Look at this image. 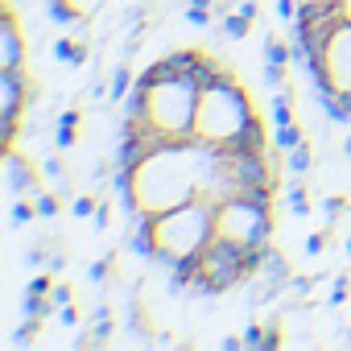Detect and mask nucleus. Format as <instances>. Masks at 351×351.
<instances>
[{
    "label": "nucleus",
    "mask_w": 351,
    "mask_h": 351,
    "mask_svg": "<svg viewBox=\"0 0 351 351\" xmlns=\"http://www.w3.org/2000/svg\"><path fill=\"white\" fill-rule=\"evenodd\" d=\"M302 141H306V136L298 132V124H281V128H277V145H281L285 153H289L293 145H302Z\"/></svg>",
    "instance_id": "4be33fe9"
},
{
    "label": "nucleus",
    "mask_w": 351,
    "mask_h": 351,
    "mask_svg": "<svg viewBox=\"0 0 351 351\" xmlns=\"http://www.w3.org/2000/svg\"><path fill=\"white\" fill-rule=\"evenodd\" d=\"M215 232L228 236V240H236L240 248L269 244V236H273V191L256 186V191L223 199L215 207Z\"/></svg>",
    "instance_id": "20e7f679"
},
{
    "label": "nucleus",
    "mask_w": 351,
    "mask_h": 351,
    "mask_svg": "<svg viewBox=\"0 0 351 351\" xmlns=\"http://www.w3.org/2000/svg\"><path fill=\"white\" fill-rule=\"evenodd\" d=\"M46 5H50V17H54L58 25H83V17L75 13L71 0H46Z\"/></svg>",
    "instance_id": "6ab92c4d"
},
{
    "label": "nucleus",
    "mask_w": 351,
    "mask_h": 351,
    "mask_svg": "<svg viewBox=\"0 0 351 351\" xmlns=\"http://www.w3.org/2000/svg\"><path fill=\"white\" fill-rule=\"evenodd\" d=\"M50 289H54L50 277H34V281H29V293H50Z\"/></svg>",
    "instance_id": "e433bc0d"
},
{
    "label": "nucleus",
    "mask_w": 351,
    "mask_h": 351,
    "mask_svg": "<svg viewBox=\"0 0 351 351\" xmlns=\"http://www.w3.org/2000/svg\"><path fill=\"white\" fill-rule=\"evenodd\" d=\"M95 211H99V203H95L91 195H79V199H75V215H83V219H91Z\"/></svg>",
    "instance_id": "cd10ccee"
},
{
    "label": "nucleus",
    "mask_w": 351,
    "mask_h": 351,
    "mask_svg": "<svg viewBox=\"0 0 351 351\" xmlns=\"http://www.w3.org/2000/svg\"><path fill=\"white\" fill-rule=\"evenodd\" d=\"M343 153H347V157H351V136H347V145H343Z\"/></svg>",
    "instance_id": "a19ab883"
},
{
    "label": "nucleus",
    "mask_w": 351,
    "mask_h": 351,
    "mask_svg": "<svg viewBox=\"0 0 351 351\" xmlns=\"http://www.w3.org/2000/svg\"><path fill=\"white\" fill-rule=\"evenodd\" d=\"M58 128H79V112H62V120H58Z\"/></svg>",
    "instance_id": "58836bf2"
},
{
    "label": "nucleus",
    "mask_w": 351,
    "mask_h": 351,
    "mask_svg": "<svg viewBox=\"0 0 351 351\" xmlns=\"http://www.w3.org/2000/svg\"><path fill=\"white\" fill-rule=\"evenodd\" d=\"M136 207L161 215L191 199H199V136H178L173 145L149 153L132 169Z\"/></svg>",
    "instance_id": "f257e3e1"
},
{
    "label": "nucleus",
    "mask_w": 351,
    "mask_h": 351,
    "mask_svg": "<svg viewBox=\"0 0 351 351\" xmlns=\"http://www.w3.org/2000/svg\"><path fill=\"white\" fill-rule=\"evenodd\" d=\"M42 173H46L54 186H66V173H62V161H58V157H46V161H42Z\"/></svg>",
    "instance_id": "393cba45"
},
{
    "label": "nucleus",
    "mask_w": 351,
    "mask_h": 351,
    "mask_svg": "<svg viewBox=\"0 0 351 351\" xmlns=\"http://www.w3.org/2000/svg\"><path fill=\"white\" fill-rule=\"evenodd\" d=\"M252 116H256V108H252L248 91H244V87L236 83V75H232V79H223V83H215V87L203 91L199 116H195V136H199L203 145L223 149Z\"/></svg>",
    "instance_id": "7ed1b4c3"
},
{
    "label": "nucleus",
    "mask_w": 351,
    "mask_h": 351,
    "mask_svg": "<svg viewBox=\"0 0 351 351\" xmlns=\"http://www.w3.org/2000/svg\"><path fill=\"white\" fill-rule=\"evenodd\" d=\"M169 62L178 66V75H191V71L203 62V54H199L195 46H182V50H169Z\"/></svg>",
    "instance_id": "a211bd4d"
},
{
    "label": "nucleus",
    "mask_w": 351,
    "mask_h": 351,
    "mask_svg": "<svg viewBox=\"0 0 351 351\" xmlns=\"http://www.w3.org/2000/svg\"><path fill=\"white\" fill-rule=\"evenodd\" d=\"M173 75H178V66H173V62H169V54H165V58L149 62V66H145L132 83H136V87H145V91H153L157 83H165V79H173Z\"/></svg>",
    "instance_id": "ddd939ff"
},
{
    "label": "nucleus",
    "mask_w": 351,
    "mask_h": 351,
    "mask_svg": "<svg viewBox=\"0 0 351 351\" xmlns=\"http://www.w3.org/2000/svg\"><path fill=\"white\" fill-rule=\"evenodd\" d=\"M347 211H351V207H347Z\"/></svg>",
    "instance_id": "37998d69"
},
{
    "label": "nucleus",
    "mask_w": 351,
    "mask_h": 351,
    "mask_svg": "<svg viewBox=\"0 0 351 351\" xmlns=\"http://www.w3.org/2000/svg\"><path fill=\"white\" fill-rule=\"evenodd\" d=\"M199 99H203V91L191 75H173L149 91V124H157L169 136H195Z\"/></svg>",
    "instance_id": "39448f33"
},
{
    "label": "nucleus",
    "mask_w": 351,
    "mask_h": 351,
    "mask_svg": "<svg viewBox=\"0 0 351 351\" xmlns=\"http://www.w3.org/2000/svg\"><path fill=\"white\" fill-rule=\"evenodd\" d=\"M29 95H34V83H29L25 66L0 71V132H5V149H13V141H17V120H21Z\"/></svg>",
    "instance_id": "0eeeda50"
},
{
    "label": "nucleus",
    "mask_w": 351,
    "mask_h": 351,
    "mask_svg": "<svg viewBox=\"0 0 351 351\" xmlns=\"http://www.w3.org/2000/svg\"><path fill=\"white\" fill-rule=\"evenodd\" d=\"M248 25H252V21H248L244 13H236V9H232V13H223V38H232V42H240V38L248 34Z\"/></svg>",
    "instance_id": "aec40b11"
},
{
    "label": "nucleus",
    "mask_w": 351,
    "mask_h": 351,
    "mask_svg": "<svg viewBox=\"0 0 351 351\" xmlns=\"http://www.w3.org/2000/svg\"><path fill=\"white\" fill-rule=\"evenodd\" d=\"M153 240H157L153 265L173 269L186 256H199L215 240V207L207 199H191L173 211H161L157 223H153Z\"/></svg>",
    "instance_id": "f03ea898"
},
{
    "label": "nucleus",
    "mask_w": 351,
    "mask_h": 351,
    "mask_svg": "<svg viewBox=\"0 0 351 351\" xmlns=\"http://www.w3.org/2000/svg\"><path fill=\"white\" fill-rule=\"evenodd\" d=\"M54 145H58V149H71V145H75V128H58Z\"/></svg>",
    "instance_id": "72a5a7b5"
},
{
    "label": "nucleus",
    "mask_w": 351,
    "mask_h": 351,
    "mask_svg": "<svg viewBox=\"0 0 351 351\" xmlns=\"http://www.w3.org/2000/svg\"><path fill=\"white\" fill-rule=\"evenodd\" d=\"M34 203H38V215H58V199L50 195V191H34Z\"/></svg>",
    "instance_id": "5701e85b"
},
{
    "label": "nucleus",
    "mask_w": 351,
    "mask_h": 351,
    "mask_svg": "<svg viewBox=\"0 0 351 351\" xmlns=\"http://www.w3.org/2000/svg\"><path fill=\"white\" fill-rule=\"evenodd\" d=\"M343 13H347V21H351V0H343Z\"/></svg>",
    "instance_id": "ea45409f"
},
{
    "label": "nucleus",
    "mask_w": 351,
    "mask_h": 351,
    "mask_svg": "<svg viewBox=\"0 0 351 351\" xmlns=\"http://www.w3.org/2000/svg\"><path fill=\"white\" fill-rule=\"evenodd\" d=\"M5 157H9V191H13V195H34V173H29V165L17 157V149H5Z\"/></svg>",
    "instance_id": "f8f14e48"
},
{
    "label": "nucleus",
    "mask_w": 351,
    "mask_h": 351,
    "mask_svg": "<svg viewBox=\"0 0 351 351\" xmlns=\"http://www.w3.org/2000/svg\"><path fill=\"white\" fill-rule=\"evenodd\" d=\"M326 79L335 83V91L351 95V21H343V29L335 34L326 50Z\"/></svg>",
    "instance_id": "1a4fd4ad"
},
{
    "label": "nucleus",
    "mask_w": 351,
    "mask_h": 351,
    "mask_svg": "<svg viewBox=\"0 0 351 351\" xmlns=\"http://www.w3.org/2000/svg\"><path fill=\"white\" fill-rule=\"evenodd\" d=\"M273 124L277 128L281 124H293V99H289L285 87H277V95H273Z\"/></svg>",
    "instance_id": "f3484780"
},
{
    "label": "nucleus",
    "mask_w": 351,
    "mask_h": 351,
    "mask_svg": "<svg viewBox=\"0 0 351 351\" xmlns=\"http://www.w3.org/2000/svg\"><path fill=\"white\" fill-rule=\"evenodd\" d=\"M244 347H269V330H265L261 322H252V326L244 330Z\"/></svg>",
    "instance_id": "bb28decb"
},
{
    "label": "nucleus",
    "mask_w": 351,
    "mask_h": 351,
    "mask_svg": "<svg viewBox=\"0 0 351 351\" xmlns=\"http://www.w3.org/2000/svg\"><path fill=\"white\" fill-rule=\"evenodd\" d=\"M199 265H203V289L199 293H207V298H219V293H228L232 285H240L248 273H244V248L236 244V240H228V236H219L215 232V240L199 252Z\"/></svg>",
    "instance_id": "423d86ee"
},
{
    "label": "nucleus",
    "mask_w": 351,
    "mask_h": 351,
    "mask_svg": "<svg viewBox=\"0 0 351 351\" xmlns=\"http://www.w3.org/2000/svg\"><path fill=\"white\" fill-rule=\"evenodd\" d=\"M219 157H223V173L232 178V191L236 195L256 191V186H269V191L277 186V173H273L265 149H256V153H223L219 149Z\"/></svg>",
    "instance_id": "6e6552de"
},
{
    "label": "nucleus",
    "mask_w": 351,
    "mask_h": 351,
    "mask_svg": "<svg viewBox=\"0 0 351 351\" xmlns=\"http://www.w3.org/2000/svg\"><path fill=\"white\" fill-rule=\"evenodd\" d=\"M50 302H54V306L62 310V306L71 302V285H54V289H50Z\"/></svg>",
    "instance_id": "473e14b6"
},
{
    "label": "nucleus",
    "mask_w": 351,
    "mask_h": 351,
    "mask_svg": "<svg viewBox=\"0 0 351 351\" xmlns=\"http://www.w3.org/2000/svg\"><path fill=\"white\" fill-rule=\"evenodd\" d=\"M54 54H58L62 62H71V66H83V62H87V42H66V38H62V42L54 46Z\"/></svg>",
    "instance_id": "dca6fc26"
},
{
    "label": "nucleus",
    "mask_w": 351,
    "mask_h": 351,
    "mask_svg": "<svg viewBox=\"0 0 351 351\" xmlns=\"http://www.w3.org/2000/svg\"><path fill=\"white\" fill-rule=\"evenodd\" d=\"M265 83H269V87H281V83H285V66L265 62Z\"/></svg>",
    "instance_id": "c756f323"
},
{
    "label": "nucleus",
    "mask_w": 351,
    "mask_h": 351,
    "mask_svg": "<svg viewBox=\"0 0 351 351\" xmlns=\"http://www.w3.org/2000/svg\"><path fill=\"white\" fill-rule=\"evenodd\" d=\"M347 207H351V203H343V199L335 195V199H326V203H322V215H326V219H339Z\"/></svg>",
    "instance_id": "c85d7f7f"
},
{
    "label": "nucleus",
    "mask_w": 351,
    "mask_h": 351,
    "mask_svg": "<svg viewBox=\"0 0 351 351\" xmlns=\"http://www.w3.org/2000/svg\"><path fill=\"white\" fill-rule=\"evenodd\" d=\"M289 211H293V215H306V211H310V195H306V186H293V191H289Z\"/></svg>",
    "instance_id": "a878e982"
},
{
    "label": "nucleus",
    "mask_w": 351,
    "mask_h": 351,
    "mask_svg": "<svg viewBox=\"0 0 351 351\" xmlns=\"http://www.w3.org/2000/svg\"><path fill=\"white\" fill-rule=\"evenodd\" d=\"M265 62H273V66H289V62H293V46H285L281 38H265Z\"/></svg>",
    "instance_id": "2eb2a0df"
},
{
    "label": "nucleus",
    "mask_w": 351,
    "mask_h": 351,
    "mask_svg": "<svg viewBox=\"0 0 351 351\" xmlns=\"http://www.w3.org/2000/svg\"><path fill=\"white\" fill-rule=\"evenodd\" d=\"M9 66H25V38L13 13L0 17V71H9Z\"/></svg>",
    "instance_id": "9d476101"
},
{
    "label": "nucleus",
    "mask_w": 351,
    "mask_h": 351,
    "mask_svg": "<svg viewBox=\"0 0 351 351\" xmlns=\"http://www.w3.org/2000/svg\"><path fill=\"white\" fill-rule=\"evenodd\" d=\"M87 277H91V281H99V285H104V281H108V277H112V261H95V265H91V273H87Z\"/></svg>",
    "instance_id": "7c9ffc66"
},
{
    "label": "nucleus",
    "mask_w": 351,
    "mask_h": 351,
    "mask_svg": "<svg viewBox=\"0 0 351 351\" xmlns=\"http://www.w3.org/2000/svg\"><path fill=\"white\" fill-rule=\"evenodd\" d=\"M34 211H38V203H29V199H21L17 195V203H13V223L21 228V223H29L34 219Z\"/></svg>",
    "instance_id": "b1692460"
},
{
    "label": "nucleus",
    "mask_w": 351,
    "mask_h": 351,
    "mask_svg": "<svg viewBox=\"0 0 351 351\" xmlns=\"http://www.w3.org/2000/svg\"><path fill=\"white\" fill-rule=\"evenodd\" d=\"M256 149H265V120H261V116H252V120L223 145V153H256Z\"/></svg>",
    "instance_id": "9b49d317"
},
{
    "label": "nucleus",
    "mask_w": 351,
    "mask_h": 351,
    "mask_svg": "<svg viewBox=\"0 0 351 351\" xmlns=\"http://www.w3.org/2000/svg\"><path fill=\"white\" fill-rule=\"evenodd\" d=\"M347 252H351V236H347Z\"/></svg>",
    "instance_id": "79ce46f5"
},
{
    "label": "nucleus",
    "mask_w": 351,
    "mask_h": 351,
    "mask_svg": "<svg viewBox=\"0 0 351 351\" xmlns=\"http://www.w3.org/2000/svg\"><path fill=\"white\" fill-rule=\"evenodd\" d=\"M322 248H326V236H322V232H318V236H310V240H306V252H310V256H318V252H322Z\"/></svg>",
    "instance_id": "f704fd0d"
},
{
    "label": "nucleus",
    "mask_w": 351,
    "mask_h": 351,
    "mask_svg": "<svg viewBox=\"0 0 351 351\" xmlns=\"http://www.w3.org/2000/svg\"><path fill=\"white\" fill-rule=\"evenodd\" d=\"M128 83H132V75H128V66H116V75H112V99H124V95L132 91Z\"/></svg>",
    "instance_id": "412c9836"
},
{
    "label": "nucleus",
    "mask_w": 351,
    "mask_h": 351,
    "mask_svg": "<svg viewBox=\"0 0 351 351\" xmlns=\"http://www.w3.org/2000/svg\"><path fill=\"white\" fill-rule=\"evenodd\" d=\"M310 165H314V149H310V141L293 145V149H289V173H293V178H302Z\"/></svg>",
    "instance_id": "4468645a"
},
{
    "label": "nucleus",
    "mask_w": 351,
    "mask_h": 351,
    "mask_svg": "<svg viewBox=\"0 0 351 351\" xmlns=\"http://www.w3.org/2000/svg\"><path fill=\"white\" fill-rule=\"evenodd\" d=\"M58 314H62V322H66V326H75V322H79V310H75V306H71V302H66V306H62V310H58Z\"/></svg>",
    "instance_id": "4c0bfd02"
},
{
    "label": "nucleus",
    "mask_w": 351,
    "mask_h": 351,
    "mask_svg": "<svg viewBox=\"0 0 351 351\" xmlns=\"http://www.w3.org/2000/svg\"><path fill=\"white\" fill-rule=\"evenodd\" d=\"M91 223H95V232H104V228L112 223V207H108V203H99V211L91 215Z\"/></svg>",
    "instance_id": "2f4dec72"
},
{
    "label": "nucleus",
    "mask_w": 351,
    "mask_h": 351,
    "mask_svg": "<svg viewBox=\"0 0 351 351\" xmlns=\"http://www.w3.org/2000/svg\"><path fill=\"white\" fill-rule=\"evenodd\" d=\"M236 13H244L248 21H256V0H236Z\"/></svg>",
    "instance_id": "c9c22d12"
}]
</instances>
